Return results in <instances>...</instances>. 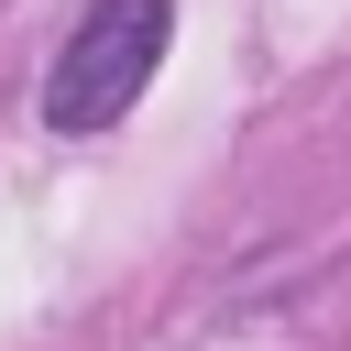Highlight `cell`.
I'll return each instance as SVG.
<instances>
[{"mask_svg": "<svg viewBox=\"0 0 351 351\" xmlns=\"http://www.w3.org/2000/svg\"><path fill=\"white\" fill-rule=\"evenodd\" d=\"M165 22H176V0H88V22L66 33V55L44 77V121L55 132H110L143 99V77L165 66Z\"/></svg>", "mask_w": 351, "mask_h": 351, "instance_id": "6da1fadb", "label": "cell"}]
</instances>
